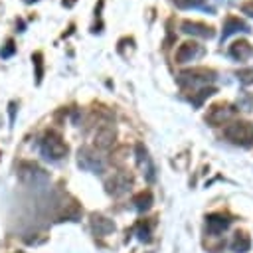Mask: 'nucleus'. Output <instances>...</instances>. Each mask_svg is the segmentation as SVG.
<instances>
[{
  "mask_svg": "<svg viewBox=\"0 0 253 253\" xmlns=\"http://www.w3.org/2000/svg\"><path fill=\"white\" fill-rule=\"evenodd\" d=\"M215 79V71L213 69H206V67H196V69H186L178 75V83L184 89H192V93L196 89L208 87V83H211Z\"/></svg>",
  "mask_w": 253,
  "mask_h": 253,
  "instance_id": "nucleus-1",
  "label": "nucleus"
},
{
  "mask_svg": "<svg viewBox=\"0 0 253 253\" xmlns=\"http://www.w3.org/2000/svg\"><path fill=\"white\" fill-rule=\"evenodd\" d=\"M40 152H42L43 158L55 162V160H61L67 154V144L57 132L47 130L40 140Z\"/></svg>",
  "mask_w": 253,
  "mask_h": 253,
  "instance_id": "nucleus-2",
  "label": "nucleus"
},
{
  "mask_svg": "<svg viewBox=\"0 0 253 253\" xmlns=\"http://www.w3.org/2000/svg\"><path fill=\"white\" fill-rule=\"evenodd\" d=\"M223 134L227 140H231L237 146L251 148L253 146V125L247 121H235L223 128Z\"/></svg>",
  "mask_w": 253,
  "mask_h": 253,
  "instance_id": "nucleus-3",
  "label": "nucleus"
},
{
  "mask_svg": "<svg viewBox=\"0 0 253 253\" xmlns=\"http://www.w3.org/2000/svg\"><path fill=\"white\" fill-rule=\"evenodd\" d=\"M18 178L22 180V184H26L30 188H43L49 184L47 172L34 162H22L18 166Z\"/></svg>",
  "mask_w": 253,
  "mask_h": 253,
  "instance_id": "nucleus-4",
  "label": "nucleus"
},
{
  "mask_svg": "<svg viewBox=\"0 0 253 253\" xmlns=\"http://www.w3.org/2000/svg\"><path fill=\"white\" fill-rule=\"evenodd\" d=\"M77 164H79V168H83V170H87V172H95V174L105 172V162H103V158H101L95 150H91V148H87V146L79 148V152H77Z\"/></svg>",
  "mask_w": 253,
  "mask_h": 253,
  "instance_id": "nucleus-5",
  "label": "nucleus"
},
{
  "mask_svg": "<svg viewBox=\"0 0 253 253\" xmlns=\"http://www.w3.org/2000/svg\"><path fill=\"white\" fill-rule=\"evenodd\" d=\"M235 113H237V109L231 107L229 103H215V105L210 107V111H208V115H206V121H208L210 125L217 126V125H223L227 119H231Z\"/></svg>",
  "mask_w": 253,
  "mask_h": 253,
  "instance_id": "nucleus-6",
  "label": "nucleus"
},
{
  "mask_svg": "<svg viewBox=\"0 0 253 253\" xmlns=\"http://www.w3.org/2000/svg\"><path fill=\"white\" fill-rule=\"evenodd\" d=\"M132 186V176L128 172H117L113 178H109L105 182V188L111 196H123L125 192H128Z\"/></svg>",
  "mask_w": 253,
  "mask_h": 253,
  "instance_id": "nucleus-7",
  "label": "nucleus"
},
{
  "mask_svg": "<svg viewBox=\"0 0 253 253\" xmlns=\"http://www.w3.org/2000/svg\"><path fill=\"white\" fill-rule=\"evenodd\" d=\"M204 47L198 42H184L176 51V63H188L204 55Z\"/></svg>",
  "mask_w": 253,
  "mask_h": 253,
  "instance_id": "nucleus-8",
  "label": "nucleus"
},
{
  "mask_svg": "<svg viewBox=\"0 0 253 253\" xmlns=\"http://www.w3.org/2000/svg\"><path fill=\"white\" fill-rule=\"evenodd\" d=\"M89 221H91V229H93V233L99 235V237H105V235H109V233L115 231V221L109 219L107 215L91 213V219H89Z\"/></svg>",
  "mask_w": 253,
  "mask_h": 253,
  "instance_id": "nucleus-9",
  "label": "nucleus"
},
{
  "mask_svg": "<svg viewBox=\"0 0 253 253\" xmlns=\"http://www.w3.org/2000/svg\"><path fill=\"white\" fill-rule=\"evenodd\" d=\"M229 227V219L223 213H210L206 215V229L210 235H219Z\"/></svg>",
  "mask_w": 253,
  "mask_h": 253,
  "instance_id": "nucleus-10",
  "label": "nucleus"
},
{
  "mask_svg": "<svg viewBox=\"0 0 253 253\" xmlns=\"http://www.w3.org/2000/svg\"><path fill=\"white\" fill-rule=\"evenodd\" d=\"M134 154H136V164L146 172V180L152 182V180H154V166H152V162H150V156H148L144 144L138 142V144L134 146Z\"/></svg>",
  "mask_w": 253,
  "mask_h": 253,
  "instance_id": "nucleus-11",
  "label": "nucleus"
},
{
  "mask_svg": "<svg viewBox=\"0 0 253 253\" xmlns=\"http://www.w3.org/2000/svg\"><path fill=\"white\" fill-rule=\"evenodd\" d=\"M182 32L184 34H192V36H200V38H213V28L211 26H206L202 22H190V20H184L182 22Z\"/></svg>",
  "mask_w": 253,
  "mask_h": 253,
  "instance_id": "nucleus-12",
  "label": "nucleus"
},
{
  "mask_svg": "<svg viewBox=\"0 0 253 253\" xmlns=\"http://www.w3.org/2000/svg\"><path fill=\"white\" fill-rule=\"evenodd\" d=\"M115 138H117V132L113 126H101L95 132V146L101 150H109L115 144Z\"/></svg>",
  "mask_w": 253,
  "mask_h": 253,
  "instance_id": "nucleus-13",
  "label": "nucleus"
},
{
  "mask_svg": "<svg viewBox=\"0 0 253 253\" xmlns=\"http://www.w3.org/2000/svg\"><path fill=\"white\" fill-rule=\"evenodd\" d=\"M235 32H251V28L243 22V20H239L237 16H227L225 18V24H223V32H221V42L223 40H227L231 34H235Z\"/></svg>",
  "mask_w": 253,
  "mask_h": 253,
  "instance_id": "nucleus-14",
  "label": "nucleus"
},
{
  "mask_svg": "<svg viewBox=\"0 0 253 253\" xmlns=\"http://www.w3.org/2000/svg\"><path fill=\"white\" fill-rule=\"evenodd\" d=\"M251 53H253V45L247 40H237L229 47V55L233 59H237V61H245L247 57H251Z\"/></svg>",
  "mask_w": 253,
  "mask_h": 253,
  "instance_id": "nucleus-15",
  "label": "nucleus"
},
{
  "mask_svg": "<svg viewBox=\"0 0 253 253\" xmlns=\"http://www.w3.org/2000/svg\"><path fill=\"white\" fill-rule=\"evenodd\" d=\"M251 249V239L245 231H237L231 239V251L235 253H247Z\"/></svg>",
  "mask_w": 253,
  "mask_h": 253,
  "instance_id": "nucleus-16",
  "label": "nucleus"
},
{
  "mask_svg": "<svg viewBox=\"0 0 253 253\" xmlns=\"http://www.w3.org/2000/svg\"><path fill=\"white\" fill-rule=\"evenodd\" d=\"M132 204H134V208H136L138 211L150 210V206H152V192H148V190L138 192V194L132 198Z\"/></svg>",
  "mask_w": 253,
  "mask_h": 253,
  "instance_id": "nucleus-17",
  "label": "nucleus"
},
{
  "mask_svg": "<svg viewBox=\"0 0 253 253\" xmlns=\"http://www.w3.org/2000/svg\"><path fill=\"white\" fill-rule=\"evenodd\" d=\"M213 93H215V87H202V89H198V91L192 93L190 101H192L194 107H200V105H202L210 95H213Z\"/></svg>",
  "mask_w": 253,
  "mask_h": 253,
  "instance_id": "nucleus-18",
  "label": "nucleus"
},
{
  "mask_svg": "<svg viewBox=\"0 0 253 253\" xmlns=\"http://www.w3.org/2000/svg\"><path fill=\"white\" fill-rule=\"evenodd\" d=\"M134 233H136V237H138L140 241L148 243V241H150V221H148V219L138 221V223L134 225Z\"/></svg>",
  "mask_w": 253,
  "mask_h": 253,
  "instance_id": "nucleus-19",
  "label": "nucleus"
},
{
  "mask_svg": "<svg viewBox=\"0 0 253 253\" xmlns=\"http://www.w3.org/2000/svg\"><path fill=\"white\" fill-rule=\"evenodd\" d=\"M42 59H43V57H42L40 51H36V53L32 55V61H34V65H36V83H40L42 77H43V61H42Z\"/></svg>",
  "mask_w": 253,
  "mask_h": 253,
  "instance_id": "nucleus-20",
  "label": "nucleus"
},
{
  "mask_svg": "<svg viewBox=\"0 0 253 253\" xmlns=\"http://www.w3.org/2000/svg\"><path fill=\"white\" fill-rule=\"evenodd\" d=\"M208 0H174V4L180 10H190V8H202Z\"/></svg>",
  "mask_w": 253,
  "mask_h": 253,
  "instance_id": "nucleus-21",
  "label": "nucleus"
},
{
  "mask_svg": "<svg viewBox=\"0 0 253 253\" xmlns=\"http://www.w3.org/2000/svg\"><path fill=\"white\" fill-rule=\"evenodd\" d=\"M237 79H239L243 85H251V83H253V67L239 69V71H237Z\"/></svg>",
  "mask_w": 253,
  "mask_h": 253,
  "instance_id": "nucleus-22",
  "label": "nucleus"
},
{
  "mask_svg": "<svg viewBox=\"0 0 253 253\" xmlns=\"http://www.w3.org/2000/svg\"><path fill=\"white\" fill-rule=\"evenodd\" d=\"M14 51H16V45H14V42H12V40H8V42H6V45L0 49V57H4V59H6V57H12V55H14Z\"/></svg>",
  "mask_w": 253,
  "mask_h": 253,
  "instance_id": "nucleus-23",
  "label": "nucleus"
},
{
  "mask_svg": "<svg viewBox=\"0 0 253 253\" xmlns=\"http://www.w3.org/2000/svg\"><path fill=\"white\" fill-rule=\"evenodd\" d=\"M241 12L243 14H247V16H251L253 18V0H249V2H245L243 6H241Z\"/></svg>",
  "mask_w": 253,
  "mask_h": 253,
  "instance_id": "nucleus-24",
  "label": "nucleus"
},
{
  "mask_svg": "<svg viewBox=\"0 0 253 253\" xmlns=\"http://www.w3.org/2000/svg\"><path fill=\"white\" fill-rule=\"evenodd\" d=\"M16 117V103H10V123H14Z\"/></svg>",
  "mask_w": 253,
  "mask_h": 253,
  "instance_id": "nucleus-25",
  "label": "nucleus"
},
{
  "mask_svg": "<svg viewBox=\"0 0 253 253\" xmlns=\"http://www.w3.org/2000/svg\"><path fill=\"white\" fill-rule=\"evenodd\" d=\"M73 4H75V0H63V6H65V8H71Z\"/></svg>",
  "mask_w": 253,
  "mask_h": 253,
  "instance_id": "nucleus-26",
  "label": "nucleus"
},
{
  "mask_svg": "<svg viewBox=\"0 0 253 253\" xmlns=\"http://www.w3.org/2000/svg\"><path fill=\"white\" fill-rule=\"evenodd\" d=\"M24 2H26V4H32V2H36V0H24Z\"/></svg>",
  "mask_w": 253,
  "mask_h": 253,
  "instance_id": "nucleus-27",
  "label": "nucleus"
},
{
  "mask_svg": "<svg viewBox=\"0 0 253 253\" xmlns=\"http://www.w3.org/2000/svg\"><path fill=\"white\" fill-rule=\"evenodd\" d=\"M18 253H22V251H18Z\"/></svg>",
  "mask_w": 253,
  "mask_h": 253,
  "instance_id": "nucleus-28",
  "label": "nucleus"
}]
</instances>
